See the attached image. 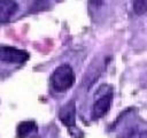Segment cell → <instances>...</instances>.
Wrapping results in <instances>:
<instances>
[{"mask_svg":"<svg viewBox=\"0 0 147 138\" xmlns=\"http://www.w3.org/2000/svg\"><path fill=\"white\" fill-rule=\"evenodd\" d=\"M75 83V74L72 68L69 64L59 66L51 76L52 87L56 92H64L69 90Z\"/></svg>","mask_w":147,"mask_h":138,"instance_id":"1","label":"cell"},{"mask_svg":"<svg viewBox=\"0 0 147 138\" xmlns=\"http://www.w3.org/2000/svg\"><path fill=\"white\" fill-rule=\"evenodd\" d=\"M29 59V53L11 46H0V61L8 63H23Z\"/></svg>","mask_w":147,"mask_h":138,"instance_id":"2","label":"cell"},{"mask_svg":"<svg viewBox=\"0 0 147 138\" xmlns=\"http://www.w3.org/2000/svg\"><path fill=\"white\" fill-rule=\"evenodd\" d=\"M59 117L61 120V122L67 125V126H74L75 122H76V108H75V102L74 101H69L68 103H65L59 113Z\"/></svg>","mask_w":147,"mask_h":138,"instance_id":"3","label":"cell"},{"mask_svg":"<svg viewBox=\"0 0 147 138\" xmlns=\"http://www.w3.org/2000/svg\"><path fill=\"white\" fill-rule=\"evenodd\" d=\"M17 9L18 5L15 0H0V23L8 22Z\"/></svg>","mask_w":147,"mask_h":138,"instance_id":"4","label":"cell"},{"mask_svg":"<svg viewBox=\"0 0 147 138\" xmlns=\"http://www.w3.org/2000/svg\"><path fill=\"white\" fill-rule=\"evenodd\" d=\"M111 105V94H106L101 98H99L92 108V117L93 118H100L103 115L107 114L109 110V107Z\"/></svg>","mask_w":147,"mask_h":138,"instance_id":"5","label":"cell"},{"mask_svg":"<svg viewBox=\"0 0 147 138\" xmlns=\"http://www.w3.org/2000/svg\"><path fill=\"white\" fill-rule=\"evenodd\" d=\"M37 124L33 121H23L17 126V136L20 138H29L37 133Z\"/></svg>","mask_w":147,"mask_h":138,"instance_id":"6","label":"cell"},{"mask_svg":"<svg viewBox=\"0 0 147 138\" xmlns=\"http://www.w3.org/2000/svg\"><path fill=\"white\" fill-rule=\"evenodd\" d=\"M132 5L137 15H142L147 12V0H133Z\"/></svg>","mask_w":147,"mask_h":138,"instance_id":"7","label":"cell"},{"mask_svg":"<svg viewBox=\"0 0 147 138\" xmlns=\"http://www.w3.org/2000/svg\"><path fill=\"white\" fill-rule=\"evenodd\" d=\"M48 0H34L33 5H32V9L33 10H42L47 7Z\"/></svg>","mask_w":147,"mask_h":138,"instance_id":"8","label":"cell"},{"mask_svg":"<svg viewBox=\"0 0 147 138\" xmlns=\"http://www.w3.org/2000/svg\"><path fill=\"white\" fill-rule=\"evenodd\" d=\"M139 138H147V130L141 131L140 135H139Z\"/></svg>","mask_w":147,"mask_h":138,"instance_id":"9","label":"cell"},{"mask_svg":"<svg viewBox=\"0 0 147 138\" xmlns=\"http://www.w3.org/2000/svg\"><path fill=\"white\" fill-rule=\"evenodd\" d=\"M92 3H94V5H98V6H100L101 3H102V0H90Z\"/></svg>","mask_w":147,"mask_h":138,"instance_id":"10","label":"cell"}]
</instances>
